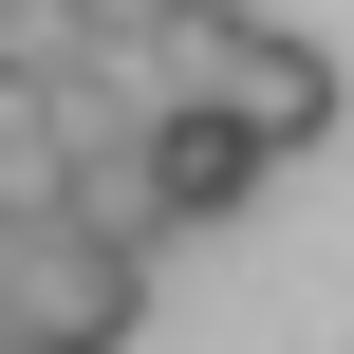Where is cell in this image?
Instances as JSON below:
<instances>
[{"label":"cell","mask_w":354,"mask_h":354,"mask_svg":"<svg viewBox=\"0 0 354 354\" xmlns=\"http://www.w3.org/2000/svg\"><path fill=\"white\" fill-rule=\"evenodd\" d=\"M168 19H187V0H75V37H93V56H149Z\"/></svg>","instance_id":"cell-5"},{"label":"cell","mask_w":354,"mask_h":354,"mask_svg":"<svg viewBox=\"0 0 354 354\" xmlns=\"http://www.w3.org/2000/svg\"><path fill=\"white\" fill-rule=\"evenodd\" d=\"M149 187H168V243H187V224H243V205L280 187V149H261L224 93H149Z\"/></svg>","instance_id":"cell-3"},{"label":"cell","mask_w":354,"mask_h":354,"mask_svg":"<svg viewBox=\"0 0 354 354\" xmlns=\"http://www.w3.org/2000/svg\"><path fill=\"white\" fill-rule=\"evenodd\" d=\"M0 354H37V336H19V317H0Z\"/></svg>","instance_id":"cell-7"},{"label":"cell","mask_w":354,"mask_h":354,"mask_svg":"<svg viewBox=\"0 0 354 354\" xmlns=\"http://www.w3.org/2000/svg\"><path fill=\"white\" fill-rule=\"evenodd\" d=\"M0 317L37 354H131L149 336V243H93V224H19V261H0Z\"/></svg>","instance_id":"cell-2"},{"label":"cell","mask_w":354,"mask_h":354,"mask_svg":"<svg viewBox=\"0 0 354 354\" xmlns=\"http://www.w3.org/2000/svg\"><path fill=\"white\" fill-rule=\"evenodd\" d=\"M19 224H37V187H0V261H19Z\"/></svg>","instance_id":"cell-6"},{"label":"cell","mask_w":354,"mask_h":354,"mask_svg":"<svg viewBox=\"0 0 354 354\" xmlns=\"http://www.w3.org/2000/svg\"><path fill=\"white\" fill-rule=\"evenodd\" d=\"M0 75H19V93H56V75H93V37H75V0H0Z\"/></svg>","instance_id":"cell-4"},{"label":"cell","mask_w":354,"mask_h":354,"mask_svg":"<svg viewBox=\"0 0 354 354\" xmlns=\"http://www.w3.org/2000/svg\"><path fill=\"white\" fill-rule=\"evenodd\" d=\"M149 56H168V93H224V112L280 149V168L336 131V93H354V75H336V37H299V19H261V0H187Z\"/></svg>","instance_id":"cell-1"}]
</instances>
